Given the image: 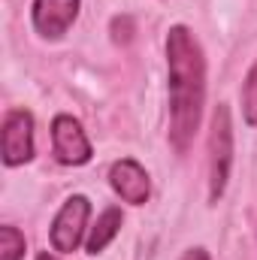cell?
<instances>
[{
	"label": "cell",
	"mask_w": 257,
	"mask_h": 260,
	"mask_svg": "<svg viewBox=\"0 0 257 260\" xmlns=\"http://www.w3.org/2000/svg\"><path fill=\"white\" fill-rule=\"evenodd\" d=\"M230 167H233V124H230V109L218 103L212 115V133H209V203L212 206L227 191Z\"/></svg>",
	"instance_id": "cell-2"
},
{
	"label": "cell",
	"mask_w": 257,
	"mask_h": 260,
	"mask_svg": "<svg viewBox=\"0 0 257 260\" xmlns=\"http://www.w3.org/2000/svg\"><path fill=\"white\" fill-rule=\"evenodd\" d=\"M182 260H209V251H206V248H188V251L182 254Z\"/></svg>",
	"instance_id": "cell-11"
},
{
	"label": "cell",
	"mask_w": 257,
	"mask_h": 260,
	"mask_svg": "<svg viewBox=\"0 0 257 260\" xmlns=\"http://www.w3.org/2000/svg\"><path fill=\"white\" fill-rule=\"evenodd\" d=\"M37 260H58V257H55V254H46V251H43V254H37Z\"/></svg>",
	"instance_id": "cell-12"
},
{
	"label": "cell",
	"mask_w": 257,
	"mask_h": 260,
	"mask_svg": "<svg viewBox=\"0 0 257 260\" xmlns=\"http://www.w3.org/2000/svg\"><path fill=\"white\" fill-rule=\"evenodd\" d=\"M242 118L248 127H257V61L242 82Z\"/></svg>",
	"instance_id": "cell-10"
},
{
	"label": "cell",
	"mask_w": 257,
	"mask_h": 260,
	"mask_svg": "<svg viewBox=\"0 0 257 260\" xmlns=\"http://www.w3.org/2000/svg\"><path fill=\"white\" fill-rule=\"evenodd\" d=\"M118 230H121V209H118V206L103 209V215L97 218V224H94L91 233H88V242H85L88 254H100V251L118 236Z\"/></svg>",
	"instance_id": "cell-8"
},
{
	"label": "cell",
	"mask_w": 257,
	"mask_h": 260,
	"mask_svg": "<svg viewBox=\"0 0 257 260\" xmlns=\"http://www.w3.org/2000/svg\"><path fill=\"white\" fill-rule=\"evenodd\" d=\"M88 215H91V203L82 194L70 197L61 206V212L52 221V248L55 251L70 254V251L79 248V242L85 236V227H88Z\"/></svg>",
	"instance_id": "cell-3"
},
{
	"label": "cell",
	"mask_w": 257,
	"mask_h": 260,
	"mask_svg": "<svg viewBox=\"0 0 257 260\" xmlns=\"http://www.w3.org/2000/svg\"><path fill=\"white\" fill-rule=\"evenodd\" d=\"M170 73V142L179 154L191 148L206 106V55L191 27L176 24L167 34Z\"/></svg>",
	"instance_id": "cell-1"
},
{
	"label": "cell",
	"mask_w": 257,
	"mask_h": 260,
	"mask_svg": "<svg viewBox=\"0 0 257 260\" xmlns=\"http://www.w3.org/2000/svg\"><path fill=\"white\" fill-rule=\"evenodd\" d=\"M52 145H55L58 164H64V167H82L94 154L85 130L73 115H55V121H52Z\"/></svg>",
	"instance_id": "cell-5"
},
{
	"label": "cell",
	"mask_w": 257,
	"mask_h": 260,
	"mask_svg": "<svg viewBox=\"0 0 257 260\" xmlns=\"http://www.w3.org/2000/svg\"><path fill=\"white\" fill-rule=\"evenodd\" d=\"M109 185L112 191L121 197L130 206H142L148 203V194H151V182H148V173L133 160V157H121L112 164L109 170Z\"/></svg>",
	"instance_id": "cell-7"
},
{
	"label": "cell",
	"mask_w": 257,
	"mask_h": 260,
	"mask_svg": "<svg viewBox=\"0 0 257 260\" xmlns=\"http://www.w3.org/2000/svg\"><path fill=\"white\" fill-rule=\"evenodd\" d=\"M24 233L12 224H3L0 227V260H24Z\"/></svg>",
	"instance_id": "cell-9"
},
{
	"label": "cell",
	"mask_w": 257,
	"mask_h": 260,
	"mask_svg": "<svg viewBox=\"0 0 257 260\" xmlns=\"http://www.w3.org/2000/svg\"><path fill=\"white\" fill-rule=\"evenodd\" d=\"M34 157V115L27 109H9L3 118V164L21 167Z\"/></svg>",
	"instance_id": "cell-4"
},
{
	"label": "cell",
	"mask_w": 257,
	"mask_h": 260,
	"mask_svg": "<svg viewBox=\"0 0 257 260\" xmlns=\"http://www.w3.org/2000/svg\"><path fill=\"white\" fill-rule=\"evenodd\" d=\"M82 0H34V27L43 40H61L79 18Z\"/></svg>",
	"instance_id": "cell-6"
}]
</instances>
